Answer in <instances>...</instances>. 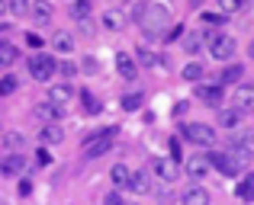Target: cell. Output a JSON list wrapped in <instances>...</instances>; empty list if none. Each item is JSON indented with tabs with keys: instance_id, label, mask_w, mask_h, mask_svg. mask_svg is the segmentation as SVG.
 <instances>
[{
	"instance_id": "cell-1",
	"label": "cell",
	"mask_w": 254,
	"mask_h": 205,
	"mask_svg": "<svg viewBox=\"0 0 254 205\" xmlns=\"http://www.w3.org/2000/svg\"><path fill=\"white\" fill-rule=\"evenodd\" d=\"M138 26H142V32L148 39H164L168 36V26H174L171 23V10L164 3H148L145 13H142V19H138Z\"/></svg>"
},
{
	"instance_id": "cell-2",
	"label": "cell",
	"mask_w": 254,
	"mask_h": 205,
	"mask_svg": "<svg viewBox=\"0 0 254 205\" xmlns=\"http://www.w3.org/2000/svg\"><path fill=\"white\" fill-rule=\"evenodd\" d=\"M180 135H184L190 144H196V148H212V144H216V128L206 125V122H187V125H180Z\"/></svg>"
},
{
	"instance_id": "cell-3",
	"label": "cell",
	"mask_w": 254,
	"mask_h": 205,
	"mask_svg": "<svg viewBox=\"0 0 254 205\" xmlns=\"http://www.w3.org/2000/svg\"><path fill=\"white\" fill-rule=\"evenodd\" d=\"M113 138H116V125H110V128H103V131H97V135H90L84 141V157H100V154H106V151L113 148Z\"/></svg>"
},
{
	"instance_id": "cell-4",
	"label": "cell",
	"mask_w": 254,
	"mask_h": 205,
	"mask_svg": "<svg viewBox=\"0 0 254 205\" xmlns=\"http://www.w3.org/2000/svg\"><path fill=\"white\" fill-rule=\"evenodd\" d=\"M238 51V42L232 36H225V32H216V36H209V55L216 58V61H232Z\"/></svg>"
},
{
	"instance_id": "cell-5",
	"label": "cell",
	"mask_w": 254,
	"mask_h": 205,
	"mask_svg": "<svg viewBox=\"0 0 254 205\" xmlns=\"http://www.w3.org/2000/svg\"><path fill=\"white\" fill-rule=\"evenodd\" d=\"M55 58L52 55H32L29 58V77L32 81H39V83H49L52 77H55Z\"/></svg>"
},
{
	"instance_id": "cell-6",
	"label": "cell",
	"mask_w": 254,
	"mask_h": 205,
	"mask_svg": "<svg viewBox=\"0 0 254 205\" xmlns=\"http://www.w3.org/2000/svg\"><path fill=\"white\" fill-rule=\"evenodd\" d=\"M151 170H155V176L161 183H174L180 176L177 161H171V157H155V161H151Z\"/></svg>"
},
{
	"instance_id": "cell-7",
	"label": "cell",
	"mask_w": 254,
	"mask_h": 205,
	"mask_svg": "<svg viewBox=\"0 0 254 205\" xmlns=\"http://www.w3.org/2000/svg\"><path fill=\"white\" fill-rule=\"evenodd\" d=\"M184 173L190 176V180H203V176L209 173V157L206 154H190L184 161Z\"/></svg>"
},
{
	"instance_id": "cell-8",
	"label": "cell",
	"mask_w": 254,
	"mask_h": 205,
	"mask_svg": "<svg viewBox=\"0 0 254 205\" xmlns=\"http://www.w3.org/2000/svg\"><path fill=\"white\" fill-rule=\"evenodd\" d=\"M196 100L206 103V106H222V100H225L222 83H199L196 87Z\"/></svg>"
},
{
	"instance_id": "cell-9",
	"label": "cell",
	"mask_w": 254,
	"mask_h": 205,
	"mask_svg": "<svg viewBox=\"0 0 254 205\" xmlns=\"http://www.w3.org/2000/svg\"><path fill=\"white\" fill-rule=\"evenodd\" d=\"M26 154H3L0 157V176H19L26 170Z\"/></svg>"
},
{
	"instance_id": "cell-10",
	"label": "cell",
	"mask_w": 254,
	"mask_h": 205,
	"mask_svg": "<svg viewBox=\"0 0 254 205\" xmlns=\"http://www.w3.org/2000/svg\"><path fill=\"white\" fill-rule=\"evenodd\" d=\"M232 106L242 112H251L254 109V83H238L235 96H232Z\"/></svg>"
},
{
	"instance_id": "cell-11",
	"label": "cell",
	"mask_w": 254,
	"mask_h": 205,
	"mask_svg": "<svg viewBox=\"0 0 254 205\" xmlns=\"http://www.w3.org/2000/svg\"><path fill=\"white\" fill-rule=\"evenodd\" d=\"M49 103L58 106V109H62V106H71L74 103V90H71L68 83H55V87H49Z\"/></svg>"
},
{
	"instance_id": "cell-12",
	"label": "cell",
	"mask_w": 254,
	"mask_h": 205,
	"mask_svg": "<svg viewBox=\"0 0 254 205\" xmlns=\"http://www.w3.org/2000/svg\"><path fill=\"white\" fill-rule=\"evenodd\" d=\"M209 202H212V196L203 186H187L184 196H180V205H209Z\"/></svg>"
},
{
	"instance_id": "cell-13",
	"label": "cell",
	"mask_w": 254,
	"mask_h": 205,
	"mask_svg": "<svg viewBox=\"0 0 254 205\" xmlns=\"http://www.w3.org/2000/svg\"><path fill=\"white\" fill-rule=\"evenodd\" d=\"M116 71H119V77H123V81H135V77H138L135 58L126 55V51H119V55H116Z\"/></svg>"
},
{
	"instance_id": "cell-14",
	"label": "cell",
	"mask_w": 254,
	"mask_h": 205,
	"mask_svg": "<svg viewBox=\"0 0 254 205\" xmlns=\"http://www.w3.org/2000/svg\"><path fill=\"white\" fill-rule=\"evenodd\" d=\"M242 119H245V112H242V109H235V106H229V109L219 112V125H222V128H229V131L242 128Z\"/></svg>"
},
{
	"instance_id": "cell-15",
	"label": "cell",
	"mask_w": 254,
	"mask_h": 205,
	"mask_svg": "<svg viewBox=\"0 0 254 205\" xmlns=\"http://www.w3.org/2000/svg\"><path fill=\"white\" fill-rule=\"evenodd\" d=\"M129 189L135 196H148L151 193V176L145 173V170H135V173L129 176Z\"/></svg>"
},
{
	"instance_id": "cell-16",
	"label": "cell",
	"mask_w": 254,
	"mask_h": 205,
	"mask_svg": "<svg viewBox=\"0 0 254 205\" xmlns=\"http://www.w3.org/2000/svg\"><path fill=\"white\" fill-rule=\"evenodd\" d=\"M23 141H26V138L19 135V131H3V135H0V148H3V154H19Z\"/></svg>"
},
{
	"instance_id": "cell-17",
	"label": "cell",
	"mask_w": 254,
	"mask_h": 205,
	"mask_svg": "<svg viewBox=\"0 0 254 205\" xmlns=\"http://www.w3.org/2000/svg\"><path fill=\"white\" fill-rule=\"evenodd\" d=\"M52 13H55V10H52V3H49V0H32V10H29V16L32 19H36V23H49V19H52Z\"/></svg>"
},
{
	"instance_id": "cell-18",
	"label": "cell",
	"mask_w": 254,
	"mask_h": 205,
	"mask_svg": "<svg viewBox=\"0 0 254 205\" xmlns=\"http://www.w3.org/2000/svg\"><path fill=\"white\" fill-rule=\"evenodd\" d=\"M235 196H238L242 202H251V199H254V173H251V170L242 176V180H238V186H235Z\"/></svg>"
},
{
	"instance_id": "cell-19",
	"label": "cell",
	"mask_w": 254,
	"mask_h": 205,
	"mask_svg": "<svg viewBox=\"0 0 254 205\" xmlns=\"http://www.w3.org/2000/svg\"><path fill=\"white\" fill-rule=\"evenodd\" d=\"M103 26H106L110 32L126 29V13H123V10H106V13H103Z\"/></svg>"
},
{
	"instance_id": "cell-20",
	"label": "cell",
	"mask_w": 254,
	"mask_h": 205,
	"mask_svg": "<svg viewBox=\"0 0 254 205\" xmlns=\"http://www.w3.org/2000/svg\"><path fill=\"white\" fill-rule=\"evenodd\" d=\"M129 176H132V170L126 167V164H116V167L110 170V180H113V186H116V189H126V186H129Z\"/></svg>"
},
{
	"instance_id": "cell-21",
	"label": "cell",
	"mask_w": 254,
	"mask_h": 205,
	"mask_svg": "<svg viewBox=\"0 0 254 205\" xmlns=\"http://www.w3.org/2000/svg\"><path fill=\"white\" fill-rule=\"evenodd\" d=\"M242 77H245V68H242V64H229V68L219 74V83H222V87H225V83H235V87H238V83H242Z\"/></svg>"
},
{
	"instance_id": "cell-22",
	"label": "cell",
	"mask_w": 254,
	"mask_h": 205,
	"mask_svg": "<svg viewBox=\"0 0 254 205\" xmlns=\"http://www.w3.org/2000/svg\"><path fill=\"white\" fill-rule=\"evenodd\" d=\"M62 138H64V128H62L58 122H49V125L42 128V141H45V144H58Z\"/></svg>"
},
{
	"instance_id": "cell-23",
	"label": "cell",
	"mask_w": 254,
	"mask_h": 205,
	"mask_svg": "<svg viewBox=\"0 0 254 205\" xmlns=\"http://www.w3.org/2000/svg\"><path fill=\"white\" fill-rule=\"evenodd\" d=\"M52 45H55V51H62V55H71V51H74V39H71L68 32H55Z\"/></svg>"
},
{
	"instance_id": "cell-24",
	"label": "cell",
	"mask_w": 254,
	"mask_h": 205,
	"mask_svg": "<svg viewBox=\"0 0 254 205\" xmlns=\"http://www.w3.org/2000/svg\"><path fill=\"white\" fill-rule=\"evenodd\" d=\"M81 103H84V112H90V116H100V112H103V106H100V100L90 90H81Z\"/></svg>"
},
{
	"instance_id": "cell-25",
	"label": "cell",
	"mask_w": 254,
	"mask_h": 205,
	"mask_svg": "<svg viewBox=\"0 0 254 205\" xmlns=\"http://www.w3.org/2000/svg\"><path fill=\"white\" fill-rule=\"evenodd\" d=\"M216 3H219V13L232 16V13H242L245 6H248V0H216Z\"/></svg>"
},
{
	"instance_id": "cell-26",
	"label": "cell",
	"mask_w": 254,
	"mask_h": 205,
	"mask_svg": "<svg viewBox=\"0 0 254 205\" xmlns=\"http://www.w3.org/2000/svg\"><path fill=\"white\" fill-rule=\"evenodd\" d=\"M180 77H184V81H190V83H196L199 77H203V64H199V61H190V64H184Z\"/></svg>"
},
{
	"instance_id": "cell-27",
	"label": "cell",
	"mask_w": 254,
	"mask_h": 205,
	"mask_svg": "<svg viewBox=\"0 0 254 205\" xmlns=\"http://www.w3.org/2000/svg\"><path fill=\"white\" fill-rule=\"evenodd\" d=\"M6 10H10L13 16H29L32 0H6Z\"/></svg>"
},
{
	"instance_id": "cell-28",
	"label": "cell",
	"mask_w": 254,
	"mask_h": 205,
	"mask_svg": "<svg viewBox=\"0 0 254 205\" xmlns=\"http://www.w3.org/2000/svg\"><path fill=\"white\" fill-rule=\"evenodd\" d=\"M19 58V51L13 48L10 42H0V68H3V64H13Z\"/></svg>"
},
{
	"instance_id": "cell-29",
	"label": "cell",
	"mask_w": 254,
	"mask_h": 205,
	"mask_svg": "<svg viewBox=\"0 0 254 205\" xmlns=\"http://www.w3.org/2000/svg\"><path fill=\"white\" fill-rule=\"evenodd\" d=\"M199 48H203V36H199V32H190V36H184V51L196 55Z\"/></svg>"
},
{
	"instance_id": "cell-30",
	"label": "cell",
	"mask_w": 254,
	"mask_h": 205,
	"mask_svg": "<svg viewBox=\"0 0 254 205\" xmlns=\"http://www.w3.org/2000/svg\"><path fill=\"white\" fill-rule=\"evenodd\" d=\"M71 16L84 23V19L90 16V0H74V3H71Z\"/></svg>"
},
{
	"instance_id": "cell-31",
	"label": "cell",
	"mask_w": 254,
	"mask_h": 205,
	"mask_svg": "<svg viewBox=\"0 0 254 205\" xmlns=\"http://www.w3.org/2000/svg\"><path fill=\"white\" fill-rule=\"evenodd\" d=\"M142 103H145V96H142V93H126V96H123V109H126V112L142 109Z\"/></svg>"
},
{
	"instance_id": "cell-32",
	"label": "cell",
	"mask_w": 254,
	"mask_h": 205,
	"mask_svg": "<svg viewBox=\"0 0 254 205\" xmlns=\"http://www.w3.org/2000/svg\"><path fill=\"white\" fill-rule=\"evenodd\" d=\"M36 116H39V119H52V122H55V119H58V106L39 103V106H36Z\"/></svg>"
},
{
	"instance_id": "cell-33",
	"label": "cell",
	"mask_w": 254,
	"mask_h": 205,
	"mask_svg": "<svg viewBox=\"0 0 254 205\" xmlns=\"http://www.w3.org/2000/svg\"><path fill=\"white\" fill-rule=\"evenodd\" d=\"M203 26H212V29H216V26H225V13H203Z\"/></svg>"
},
{
	"instance_id": "cell-34",
	"label": "cell",
	"mask_w": 254,
	"mask_h": 205,
	"mask_svg": "<svg viewBox=\"0 0 254 205\" xmlns=\"http://www.w3.org/2000/svg\"><path fill=\"white\" fill-rule=\"evenodd\" d=\"M55 74H62V77H77V64H71V61H58V64H55Z\"/></svg>"
},
{
	"instance_id": "cell-35",
	"label": "cell",
	"mask_w": 254,
	"mask_h": 205,
	"mask_svg": "<svg viewBox=\"0 0 254 205\" xmlns=\"http://www.w3.org/2000/svg\"><path fill=\"white\" fill-rule=\"evenodd\" d=\"M13 90H16V77H3V81H0V100H3V96H10Z\"/></svg>"
},
{
	"instance_id": "cell-36",
	"label": "cell",
	"mask_w": 254,
	"mask_h": 205,
	"mask_svg": "<svg viewBox=\"0 0 254 205\" xmlns=\"http://www.w3.org/2000/svg\"><path fill=\"white\" fill-rule=\"evenodd\" d=\"M135 51H138V61H142V64H145V68H155V64H158V58H155V55H151V51H148V48H135Z\"/></svg>"
},
{
	"instance_id": "cell-37",
	"label": "cell",
	"mask_w": 254,
	"mask_h": 205,
	"mask_svg": "<svg viewBox=\"0 0 254 205\" xmlns=\"http://www.w3.org/2000/svg\"><path fill=\"white\" fill-rule=\"evenodd\" d=\"M103 205H126V202H123V196H119V193H106L103 196Z\"/></svg>"
},
{
	"instance_id": "cell-38",
	"label": "cell",
	"mask_w": 254,
	"mask_h": 205,
	"mask_svg": "<svg viewBox=\"0 0 254 205\" xmlns=\"http://www.w3.org/2000/svg\"><path fill=\"white\" fill-rule=\"evenodd\" d=\"M26 45H32V48H42V36H36V32H26Z\"/></svg>"
},
{
	"instance_id": "cell-39",
	"label": "cell",
	"mask_w": 254,
	"mask_h": 205,
	"mask_svg": "<svg viewBox=\"0 0 254 205\" xmlns=\"http://www.w3.org/2000/svg\"><path fill=\"white\" fill-rule=\"evenodd\" d=\"M171 161H180V141L171 138Z\"/></svg>"
},
{
	"instance_id": "cell-40",
	"label": "cell",
	"mask_w": 254,
	"mask_h": 205,
	"mask_svg": "<svg viewBox=\"0 0 254 205\" xmlns=\"http://www.w3.org/2000/svg\"><path fill=\"white\" fill-rule=\"evenodd\" d=\"M145 6H148V3H135V6H132V19H135V23H138V19H142Z\"/></svg>"
},
{
	"instance_id": "cell-41",
	"label": "cell",
	"mask_w": 254,
	"mask_h": 205,
	"mask_svg": "<svg viewBox=\"0 0 254 205\" xmlns=\"http://www.w3.org/2000/svg\"><path fill=\"white\" fill-rule=\"evenodd\" d=\"M29 193H32V183L23 180V183H19V196H29Z\"/></svg>"
},
{
	"instance_id": "cell-42",
	"label": "cell",
	"mask_w": 254,
	"mask_h": 205,
	"mask_svg": "<svg viewBox=\"0 0 254 205\" xmlns=\"http://www.w3.org/2000/svg\"><path fill=\"white\" fill-rule=\"evenodd\" d=\"M203 3H206V0H190V10H199Z\"/></svg>"
},
{
	"instance_id": "cell-43",
	"label": "cell",
	"mask_w": 254,
	"mask_h": 205,
	"mask_svg": "<svg viewBox=\"0 0 254 205\" xmlns=\"http://www.w3.org/2000/svg\"><path fill=\"white\" fill-rule=\"evenodd\" d=\"M248 55L254 58V39H251V45H248Z\"/></svg>"
},
{
	"instance_id": "cell-44",
	"label": "cell",
	"mask_w": 254,
	"mask_h": 205,
	"mask_svg": "<svg viewBox=\"0 0 254 205\" xmlns=\"http://www.w3.org/2000/svg\"><path fill=\"white\" fill-rule=\"evenodd\" d=\"M6 10V0H0V13H3Z\"/></svg>"
},
{
	"instance_id": "cell-45",
	"label": "cell",
	"mask_w": 254,
	"mask_h": 205,
	"mask_svg": "<svg viewBox=\"0 0 254 205\" xmlns=\"http://www.w3.org/2000/svg\"><path fill=\"white\" fill-rule=\"evenodd\" d=\"M3 29H6V26H3V23H0V32H3Z\"/></svg>"
}]
</instances>
